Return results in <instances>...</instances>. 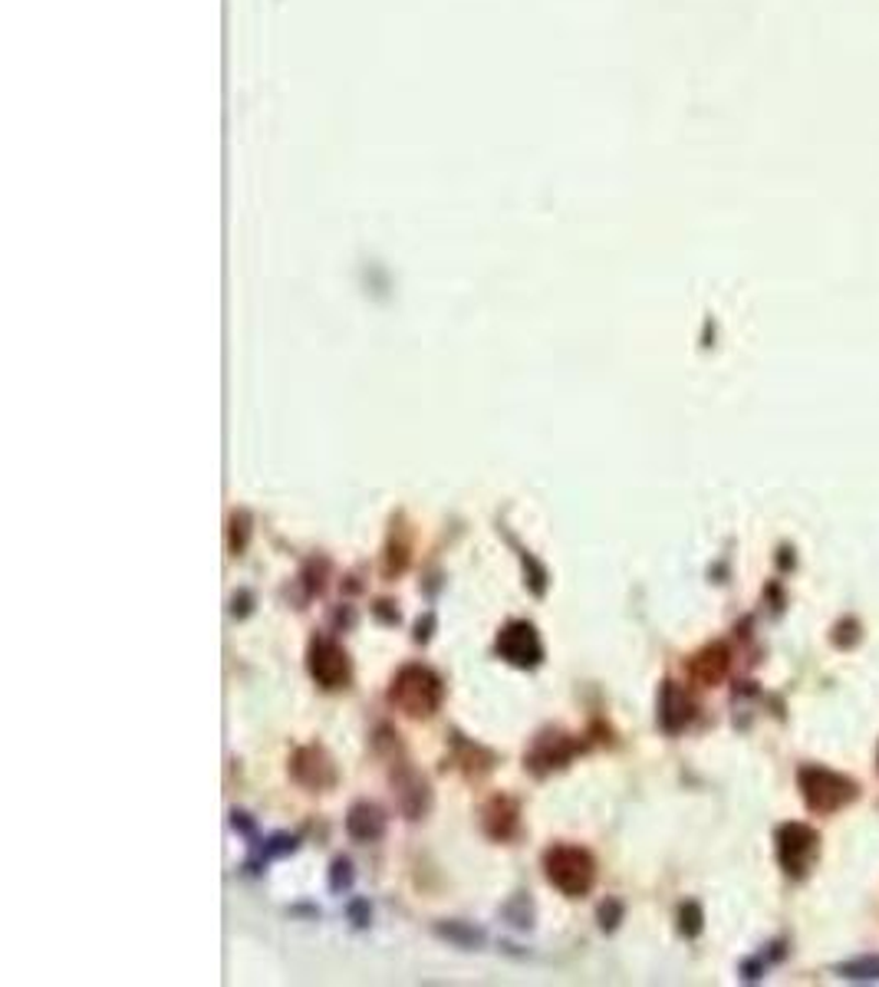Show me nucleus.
<instances>
[{"mask_svg": "<svg viewBox=\"0 0 879 987\" xmlns=\"http://www.w3.org/2000/svg\"><path fill=\"white\" fill-rule=\"evenodd\" d=\"M820 836L807 823H787L777 829V859L787 875H807V869L817 862Z\"/></svg>", "mask_w": 879, "mask_h": 987, "instance_id": "nucleus-5", "label": "nucleus"}, {"mask_svg": "<svg viewBox=\"0 0 879 987\" xmlns=\"http://www.w3.org/2000/svg\"><path fill=\"white\" fill-rule=\"evenodd\" d=\"M329 885H333V892L352 885V866H349V859H336V862H333V879H329Z\"/></svg>", "mask_w": 879, "mask_h": 987, "instance_id": "nucleus-17", "label": "nucleus"}, {"mask_svg": "<svg viewBox=\"0 0 879 987\" xmlns=\"http://www.w3.org/2000/svg\"><path fill=\"white\" fill-rule=\"evenodd\" d=\"M843 977H853V980H876L879 977V957H859V961H849L840 967Z\"/></svg>", "mask_w": 879, "mask_h": 987, "instance_id": "nucleus-13", "label": "nucleus"}, {"mask_svg": "<svg viewBox=\"0 0 879 987\" xmlns=\"http://www.w3.org/2000/svg\"><path fill=\"white\" fill-rule=\"evenodd\" d=\"M800 790L813 813H833L856 800V783L843 774L823 770V767H803L800 770Z\"/></svg>", "mask_w": 879, "mask_h": 987, "instance_id": "nucleus-3", "label": "nucleus"}, {"mask_svg": "<svg viewBox=\"0 0 879 987\" xmlns=\"http://www.w3.org/2000/svg\"><path fill=\"white\" fill-rule=\"evenodd\" d=\"M620 915H623V905H620V902H606V905L600 908V925H603V931H613V928L620 925V921H616Z\"/></svg>", "mask_w": 879, "mask_h": 987, "instance_id": "nucleus-18", "label": "nucleus"}, {"mask_svg": "<svg viewBox=\"0 0 879 987\" xmlns=\"http://www.w3.org/2000/svg\"><path fill=\"white\" fill-rule=\"evenodd\" d=\"M346 833L359 843H375L385 833V813L375 803H356L346 816Z\"/></svg>", "mask_w": 879, "mask_h": 987, "instance_id": "nucleus-11", "label": "nucleus"}, {"mask_svg": "<svg viewBox=\"0 0 879 987\" xmlns=\"http://www.w3.org/2000/svg\"><path fill=\"white\" fill-rule=\"evenodd\" d=\"M728 665H731V655H728V649L725 646H708V649H702L692 662H689V675L698 682V685H718L725 675H728Z\"/></svg>", "mask_w": 879, "mask_h": 987, "instance_id": "nucleus-10", "label": "nucleus"}, {"mask_svg": "<svg viewBox=\"0 0 879 987\" xmlns=\"http://www.w3.org/2000/svg\"><path fill=\"white\" fill-rule=\"evenodd\" d=\"M307 669L313 675V682L326 692H339L349 685L352 669H349V655L343 652L339 642H333L329 636H316L307 649Z\"/></svg>", "mask_w": 879, "mask_h": 987, "instance_id": "nucleus-4", "label": "nucleus"}, {"mask_svg": "<svg viewBox=\"0 0 879 987\" xmlns=\"http://www.w3.org/2000/svg\"><path fill=\"white\" fill-rule=\"evenodd\" d=\"M442 698H446L442 678L425 665H402L389 688V701L398 705L408 718H431L442 708Z\"/></svg>", "mask_w": 879, "mask_h": 987, "instance_id": "nucleus-1", "label": "nucleus"}, {"mask_svg": "<svg viewBox=\"0 0 879 987\" xmlns=\"http://www.w3.org/2000/svg\"><path fill=\"white\" fill-rule=\"evenodd\" d=\"M438 934H446V938H452V941H462V944H478L482 941V931H475V928H462V925H442L438 928Z\"/></svg>", "mask_w": 879, "mask_h": 987, "instance_id": "nucleus-16", "label": "nucleus"}, {"mask_svg": "<svg viewBox=\"0 0 879 987\" xmlns=\"http://www.w3.org/2000/svg\"><path fill=\"white\" fill-rule=\"evenodd\" d=\"M544 875L567 898H583L597 882V859L570 843H557L544 852Z\"/></svg>", "mask_w": 879, "mask_h": 987, "instance_id": "nucleus-2", "label": "nucleus"}, {"mask_svg": "<svg viewBox=\"0 0 879 987\" xmlns=\"http://www.w3.org/2000/svg\"><path fill=\"white\" fill-rule=\"evenodd\" d=\"M679 918H682V925H679V928H682V934L695 938V934L702 931V908H698V905H685Z\"/></svg>", "mask_w": 879, "mask_h": 987, "instance_id": "nucleus-15", "label": "nucleus"}, {"mask_svg": "<svg viewBox=\"0 0 879 987\" xmlns=\"http://www.w3.org/2000/svg\"><path fill=\"white\" fill-rule=\"evenodd\" d=\"M247 534H251V518L241 511V514L231 518V531H228V544H231L234 554H241L247 547Z\"/></svg>", "mask_w": 879, "mask_h": 987, "instance_id": "nucleus-14", "label": "nucleus"}, {"mask_svg": "<svg viewBox=\"0 0 879 987\" xmlns=\"http://www.w3.org/2000/svg\"><path fill=\"white\" fill-rule=\"evenodd\" d=\"M577 751H580V744L577 741H570L567 734H541L537 741H534V747L528 751V767L537 774V777H544V774H551V770H557V767H567L574 757H577Z\"/></svg>", "mask_w": 879, "mask_h": 987, "instance_id": "nucleus-7", "label": "nucleus"}, {"mask_svg": "<svg viewBox=\"0 0 879 987\" xmlns=\"http://www.w3.org/2000/svg\"><path fill=\"white\" fill-rule=\"evenodd\" d=\"M482 826H485V833H488L491 839H498V843L514 839L518 829H521V806H518V800H511V797H495V800H488V806L482 810Z\"/></svg>", "mask_w": 879, "mask_h": 987, "instance_id": "nucleus-9", "label": "nucleus"}, {"mask_svg": "<svg viewBox=\"0 0 879 987\" xmlns=\"http://www.w3.org/2000/svg\"><path fill=\"white\" fill-rule=\"evenodd\" d=\"M290 774L307 790H326V787L336 783V767H333V760L323 747H300L290 757Z\"/></svg>", "mask_w": 879, "mask_h": 987, "instance_id": "nucleus-8", "label": "nucleus"}, {"mask_svg": "<svg viewBox=\"0 0 879 987\" xmlns=\"http://www.w3.org/2000/svg\"><path fill=\"white\" fill-rule=\"evenodd\" d=\"M659 721L669 734H679L689 721H692V701L685 698L682 688H675L672 682H666L662 688V701H659Z\"/></svg>", "mask_w": 879, "mask_h": 987, "instance_id": "nucleus-12", "label": "nucleus"}, {"mask_svg": "<svg viewBox=\"0 0 879 987\" xmlns=\"http://www.w3.org/2000/svg\"><path fill=\"white\" fill-rule=\"evenodd\" d=\"M495 649L514 669H537L544 662V646H541V636L531 623H508L498 632Z\"/></svg>", "mask_w": 879, "mask_h": 987, "instance_id": "nucleus-6", "label": "nucleus"}]
</instances>
